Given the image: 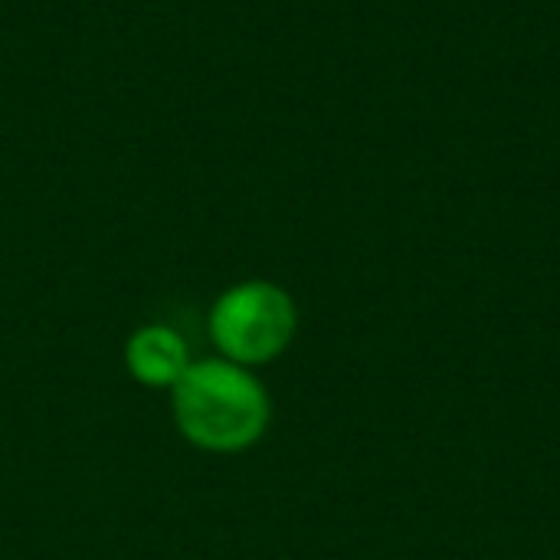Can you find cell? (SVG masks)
Returning <instances> with one entry per match:
<instances>
[{"label": "cell", "instance_id": "obj_1", "mask_svg": "<svg viewBox=\"0 0 560 560\" xmlns=\"http://www.w3.org/2000/svg\"><path fill=\"white\" fill-rule=\"evenodd\" d=\"M174 423L207 453H240L262 440L272 407L266 387L226 358L197 361L171 387Z\"/></svg>", "mask_w": 560, "mask_h": 560}, {"label": "cell", "instance_id": "obj_2", "mask_svg": "<svg viewBox=\"0 0 560 560\" xmlns=\"http://www.w3.org/2000/svg\"><path fill=\"white\" fill-rule=\"evenodd\" d=\"M299 312L276 282L249 279L226 289L210 308V338L240 368L276 361L295 338Z\"/></svg>", "mask_w": 560, "mask_h": 560}, {"label": "cell", "instance_id": "obj_3", "mask_svg": "<svg viewBox=\"0 0 560 560\" xmlns=\"http://www.w3.org/2000/svg\"><path fill=\"white\" fill-rule=\"evenodd\" d=\"M125 364L131 377L144 387H174L190 368L187 341L167 325H144L125 345Z\"/></svg>", "mask_w": 560, "mask_h": 560}]
</instances>
